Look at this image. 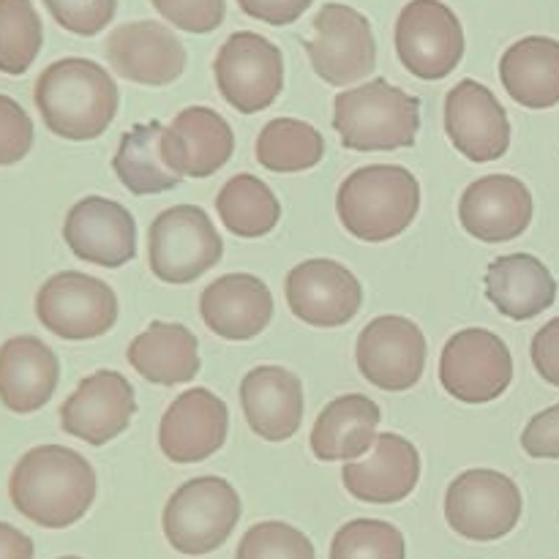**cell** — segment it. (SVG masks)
<instances>
[{
  "label": "cell",
  "mask_w": 559,
  "mask_h": 559,
  "mask_svg": "<svg viewBox=\"0 0 559 559\" xmlns=\"http://www.w3.org/2000/svg\"><path fill=\"white\" fill-rule=\"evenodd\" d=\"M11 506L44 530L80 522L96 500V473L85 456L63 445L31 448L9 478Z\"/></svg>",
  "instance_id": "1"
},
{
  "label": "cell",
  "mask_w": 559,
  "mask_h": 559,
  "mask_svg": "<svg viewBox=\"0 0 559 559\" xmlns=\"http://www.w3.org/2000/svg\"><path fill=\"white\" fill-rule=\"evenodd\" d=\"M44 126L71 142L102 136L118 115L120 93L104 66L87 58H63L38 74L33 91Z\"/></svg>",
  "instance_id": "2"
},
{
  "label": "cell",
  "mask_w": 559,
  "mask_h": 559,
  "mask_svg": "<svg viewBox=\"0 0 559 559\" xmlns=\"http://www.w3.org/2000/svg\"><path fill=\"white\" fill-rule=\"evenodd\" d=\"M344 229L366 243L399 238L420 211V183L407 167L369 164L347 175L336 194Z\"/></svg>",
  "instance_id": "3"
},
{
  "label": "cell",
  "mask_w": 559,
  "mask_h": 559,
  "mask_svg": "<svg viewBox=\"0 0 559 559\" xmlns=\"http://www.w3.org/2000/svg\"><path fill=\"white\" fill-rule=\"evenodd\" d=\"M333 129L347 151L385 153L413 147L420 129V98L377 76L338 93L333 102Z\"/></svg>",
  "instance_id": "4"
},
{
  "label": "cell",
  "mask_w": 559,
  "mask_h": 559,
  "mask_svg": "<svg viewBox=\"0 0 559 559\" xmlns=\"http://www.w3.org/2000/svg\"><path fill=\"white\" fill-rule=\"evenodd\" d=\"M240 497L216 475L186 480L164 506V535L186 557H202L224 546L240 522Z\"/></svg>",
  "instance_id": "5"
},
{
  "label": "cell",
  "mask_w": 559,
  "mask_h": 559,
  "mask_svg": "<svg viewBox=\"0 0 559 559\" xmlns=\"http://www.w3.org/2000/svg\"><path fill=\"white\" fill-rule=\"evenodd\" d=\"M224 240L197 205L158 213L147 229V265L164 284H191L222 262Z\"/></svg>",
  "instance_id": "6"
},
{
  "label": "cell",
  "mask_w": 559,
  "mask_h": 559,
  "mask_svg": "<svg viewBox=\"0 0 559 559\" xmlns=\"http://www.w3.org/2000/svg\"><path fill=\"white\" fill-rule=\"evenodd\" d=\"M36 317L49 333L66 342H87L112 331L118 322V295L102 278L60 271L38 289Z\"/></svg>",
  "instance_id": "7"
},
{
  "label": "cell",
  "mask_w": 559,
  "mask_h": 559,
  "mask_svg": "<svg viewBox=\"0 0 559 559\" xmlns=\"http://www.w3.org/2000/svg\"><path fill=\"white\" fill-rule=\"evenodd\" d=\"M522 491L497 469H467L445 495V519L456 535L478 544L506 538L522 519Z\"/></svg>",
  "instance_id": "8"
},
{
  "label": "cell",
  "mask_w": 559,
  "mask_h": 559,
  "mask_svg": "<svg viewBox=\"0 0 559 559\" xmlns=\"http://www.w3.org/2000/svg\"><path fill=\"white\" fill-rule=\"evenodd\" d=\"M396 55L426 82L445 80L464 58V27L442 0H409L396 20Z\"/></svg>",
  "instance_id": "9"
},
{
  "label": "cell",
  "mask_w": 559,
  "mask_h": 559,
  "mask_svg": "<svg viewBox=\"0 0 559 559\" xmlns=\"http://www.w3.org/2000/svg\"><path fill=\"white\" fill-rule=\"evenodd\" d=\"M213 74L229 107L243 115L262 112L284 87L282 49L260 33L238 31L218 49Z\"/></svg>",
  "instance_id": "10"
},
{
  "label": "cell",
  "mask_w": 559,
  "mask_h": 559,
  "mask_svg": "<svg viewBox=\"0 0 559 559\" xmlns=\"http://www.w3.org/2000/svg\"><path fill=\"white\" fill-rule=\"evenodd\" d=\"M311 38L306 41L317 76L328 85H355L377 66V41L369 20L344 3H325L314 16Z\"/></svg>",
  "instance_id": "11"
},
{
  "label": "cell",
  "mask_w": 559,
  "mask_h": 559,
  "mask_svg": "<svg viewBox=\"0 0 559 559\" xmlns=\"http://www.w3.org/2000/svg\"><path fill=\"white\" fill-rule=\"evenodd\" d=\"M440 382L464 404L495 402L513 382L511 349L486 328L459 331L442 349Z\"/></svg>",
  "instance_id": "12"
},
{
  "label": "cell",
  "mask_w": 559,
  "mask_h": 559,
  "mask_svg": "<svg viewBox=\"0 0 559 559\" xmlns=\"http://www.w3.org/2000/svg\"><path fill=\"white\" fill-rule=\"evenodd\" d=\"M355 360L360 374L380 391H409L424 377L426 336L407 317H377L360 331Z\"/></svg>",
  "instance_id": "13"
},
{
  "label": "cell",
  "mask_w": 559,
  "mask_h": 559,
  "mask_svg": "<svg viewBox=\"0 0 559 559\" xmlns=\"http://www.w3.org/2000/svg\"><path fill=\"white\" fill-rule=\"evenodd\" d=\"M289 311L314 328H342L364 306V287L353 271L333 260H306L284 282Z\"/></svg>",
  "instance_id": "14"
},
{
  "label": "cell",
  "mask_w": 559,
  "mask_h": 559,
  "mask_svg": "<svg viewBox=\"0 0 559 559\" xmlns=\"http://www.w3.org/2000/svg\"><path fill=\"white\" fill-rule=\"evenodd\" d=\"M134 413L136 396L131 382L118 371L102 369L85 377L66 399L60 407V426L66 435L102 448L129 429Z\"/></svg>",
  "instance_id": "15"
},
{
  "label": "cell",
  "mask_w": 559,
  "mask_h": 559,
  "mask_svg": "<svg viewBox=\"0 0 559 559\" xmlns=\"http://www.w3.org/2000/svg\"><path fill=\"white\" fill-rule=\"evenodd\" d=\"M445 131L469 162H497L511 147V120L495 93L475 80H462L448 91Z\"/></svg>",
  "instance_id": "16"
},
{
  "label": "cell",
  "mask_w": 559,
  "mask_h": 559,
  "mask_svg": "<svg viewBox=\"0 0 559 559\" xmlns=\"http://www.w3.org/2000/svg\"><path fill=\"white\" fill-rule=\"evenodd\" d=\"M71 254L98 267H120L136 257V222L120 202L85 197L63 222Z\"/></svg>",
  "instance_id": "17"
},
{
  "label": "cell",
  "mask_w": 559,
  "mask_h": 559,
  "mask_svg": "<svg viewBox=\"0 0 559 559\" xmlns=\"http://www.w3.org/2000/svg\"><path fill=\"white\" fill-rule=\"evenodd\" d=\"M107 60L123 80L162 87L183 74L186 47L162 22H126L109 33Z\"/></svg>",
  "instance_id": "18"
},
{
  "label": "cell",
  "mask_w": 559,
  "mask_h": 559,
  "mask_svg": "<svg viewBox=\"0 0 559 559\" xmlns=\"http://www.w3.org/2000/svg\"><path fill=\"white\" fill-rule=\"evenodd\" d=\"M229 409L207 388L183 391L164 413L158 448L175 464L205 462L227 440Z\"/></svg>",
  "instance_id": "19"
},
{
  "label": "cell",
  "mask_w": 559,
  "mask_h": 559,
  "mask_svg": "<svg viewBox=\"0 0 559 559\" xmlns=\"http://www.w3.org/2000/svg\"><path fill=\"white\" fill-rule=\"evenodd\" d=\"M233 126L211 107H186L162 131V158L180 178H211L233 158Z\"/></svg>",
  "instance_id": "20"
},
{
  "label": "cell",
  "mask_w": 559,
  "mask_h": 559,
  "mask_svg": "<svg viewBox=\"0 0 559 559\" xmlns=\"http://www.w3.org/2000/svg\"><path fill=\"white\" fill-rule=\"evenodd\" d=\"M533 211V194L522 180L513 175H486L462 194L459 222L484 243H506L527 233Z\"/></svg>",
  "instance_id": "21"
},
{
  "label": "cell",
  "mask_w": 559,
  "mask_h": 559,
  "mask_svg": "<svg viewBox=\"0 0 559 559\" xmlns=\"http://www.w3.org/2000/svg\"><path fill=\"white\" fill-rule=\"evenodd\" d=\"M344 489L360 502L393 506L407 500L420 480L418 448L402 435H380L374 453L364 462H347L342 469Z\"/></svg>",
  "instance_id": "22"
},
{
  "label": "cell",
  "mask_w": 559,
  "mask_h": 559,
  "mask_svg": "<svg viewBox=\"0 0 559 559\" xmlns=\"http://www.w3.org/2000/svg\"><path fill=\"white\" fill-rule=\"evenodd\" d=\"M200 314L216 336L249 342L271 325L273 295L251 273H227L202 289Z\"/></svg>",
  "instance_id": "23"
},
{
  "label": "cell",
  "mask_w": 559,
  "mask_h": 559,
  "mask_svg": "<svg viewBox=\"0 0 559 559\" xmlns=\"http://www.w3.org/2000/svg\"><path fill=\"white\" fill-rule=\"evenodd\" d=\"M240 404L251 431L267 442H284L304 424V385L282 366L251 369L240 382Z\"/></svg>",
  "instance_id": "24"
},
{
  "label": "cell",
  "mask_w": 559,
  "mask_h": 559,
  "mask_svg": "<svg viewBox=\"0 0 559 559\" xmlns=\"http://www.w3.org/2000/svg\"><path fill=\"white\" fill-rule=\"evenodd\" d=\"M60 364L36 336H14L0 347V404L9 413H38L55 396Z\"/></svg>",
  "instance_id": "25"
},
{
  "label": "cell",
  "mask_w": 559,
  "mask_h": 559,
  "mask_svg": "<svg viewBox=\"0 0 559 559\" xmlns=\"http://www.w3.org/2000/svg\"><path fill=\"white\" fill-rule=\"evenodd\" d=\"M486 298L508 320H533L557 298V282L549 267L533 254L500 257L486 271Z\"/></svg>",
  "instance_id": "26"
},
{
  "label": "cell",
  "mask_w": 559,
  "mask_h": 559,
  "mask_svg": "<svg viewBox=\"0 0 559 559\" xmlns=\"http://www.w3.org/2000/svg\"><path fill=\"white\" fill-rule=\"evenodd\" d=\"M382 413L369 396L347 393L328 404L311 429V453L320 462H353L377 442Z\"/></svg>",
  "instance_id": "27"
},
{
  "label": "cell",
  "mask_w": 559,
  "mask_h": 559,
  "mask_svg": "<svg viewBox=\"0 0 559 559\" xmlns=\"http://www.w3.org/2000/svg\"><path fill=\"white\" fill-rule=\"evenodd\" d=\"M131 369L153 385H183L200 374L194 333L178 322H151L126 349Z\"/></svg>",
  "instance_id": "28"
},
{
  "label": "cell",
  "mask_w": 559,
  "mask_h": 559,
  "mask_svg": "<svg viewBox=\"0 0 559 559\" xmlns=\"http://www.w3.org/2000/svg\"><path fill=\"white\" fill-rule=\"evenodd\" d=\"M500 80L508 96L527 109L559 104V41L527 36L511 44L500 60Z\"/></svg>",
  "instance_id": "29"
},
{
  "label": "cell",
  "mask_w": 559,
  "mask_h": 559,
  "mask_svg": "<svg viewBox=\"0 0 559 559\" xmlns=\"http://www.w3.org/2000/svg\"><path fill=\"white\" fill-rule=\"evenodd\" d=\"M162 131L164 126L158 120H151V123L131 126L120 136L118 153L112 158V169L131 194H162V191L175 189L183 180L164 164Z\"/></svg>",
  "instance_id": "30"
},
{
  "label": "cell",
  "mask_w": 559,
  "mask_h": 559,
  "mask_svg": "<svg viewBox=\"0 0 559 559\" xmlns=\"http://www.w3.org/2000/svg\"><path fill=\"white\" fill-rule=\"evenodd\" d=\"M216 211L224 227L238 238H262L276 229L282 202L257 175H235L218 191Z\"/></svg>",
  "instance_id": "31"
},
{
  "label": "cell",
  "mask_w": 559,
  "mask_h": 559,
  "mask_svg": "<svg viewBox=\"0 0 559 559\" xmlns=\"http://www.w3.org/2000/svg\"><path fill=\"white\" fill-rule=\"evenodd\" d=\"M257 162L271 173H304L325 156V140L311 123L298 118H276L257 136Z\"/></svg>",
  "instance_id": "32"
},
{
  "label": "cell",
  "mask_w": 559,
  "mask_h": 559,
  "mask_svg": "<svg viewBox=\"0 0 559 559\" xmlns=\"http://www.w3.org/2000/svg\"><path fill=\"white\" fill-rule=\"evenodd\" d=\"M44 44L41 16L33 0H0V71L25 74Z\"/></svg>",
  "instance_id": "33"
},
{
  "label": "cell",
  "mask_w": 559,
  "mask_h": 559,
  "mask_svg": "<svg viewBox=\"0 0 559 559\" xmlns=\"http://www.w3.org/2000/svg\"><path fill=\"white\" fill-rule=\"evenodd\" d=\"M331 559H407V544L391 522L355 519L333 538Z\"/></svg>",
  "instance_id": "34"
},
{
  "label": "cell",
  "mask_w": 559,
  "mask_h": 559,
  "mask_svg": "<svg viewBox=\"0 0 559 559\" xmlns=\"http://www.w3.org/2000/svg\"><path fill=\"white\" fill-rule=\"evenodd\" d=\"M235 559H317L300 530L284 522H260L240 538Z\"/></svg>",
  "instance_id": "35"
},
{
  "label": "cell",
  "mask_w": 559,
  "mask_h": 559,
  "mask_svg": "<svg viewBox=\"0 0 559 559\" xmlns=\"http://www.w3.org/2000/svg\"><path fill=\"white\" fill-rule=\"evenodd\" d=\"M52 20L74 36H98L115 20L118 0H44Z\"/></svg>",
  "instance_id": "36"
},
{
  "label": "cell",
  "mask_w": 559,
  "mask_h": 559,
  "mask_svg": "<svg viewBox=\"0 0 559 559\" xmlns=\"http://www.w3.org/2000/svg\"><path fill=\"white\" fill-rule=\"evenodd\" d=\"M153 9L186 33H213L227 16V0H151Z\"/></svg>",
  "instance_id": "37"
},
{
  "label": "cell",
  "mask_w": 559,
  "mask_h": 559,
  "mask_svg": "<svg viewBox=\"0 0 559 559\" xmlns=\"http://www.w3.org/2000/svg\"><path fill=\"white\" fill-rule=\"evenodd\" d=\"M33 120L20 102L0 93V167L22 162L33 147Z\"/></svg>",
  "instance_id": "38"
},
{
  "label": "cell",
  "mask_w": 559,
  "mask_h": 559,
  "mask_svg": "<svg viewBox=\"0 0 559 559\" xmlns=\"http://www.w3.org/2000/svg\"><path fill=\"white\" fill-rule=\"evenodd\" d=\"M522 448L533 459H559V404L530 420L522 435Z\"/></svg>",
  "instance_id": "39"
},
{
  "label": "cell",
  "mask_w": 559,
  "mask_h": 559,
  "mask_svg": "<svg viewBox=\"0 0 559 559\" xmlns=\"http://www.w3.org/2000/svg\"><path fill=\"white\" fill-rule=\"evenodd\" d=\"M314 0H238L240 11L251 20L267 22V25H293Z\"/></svg>",
  "instance_id": "40"
},
{
  "label": "cell",
  "mask_w": 559,
  "mask_h": 559,
  "mask_svg": "<svg viewBox=\"0 0 559 559\" xmlns=\"http://www.w3.org/2000/svg\"><path fill=\"white\" fill-rule=\"evenodd\" d=\"M533 364L538 369V374L544 377L549 385L559 388V317L551 322H546L533 338Z\"/></svg>",
  "instance_id": "41"
},
{
  "label": "cell",
  "mask_w": 559,
  "mask_h": 559,
  "mask_svg": "<svg viewBox=\"0 0 559 559\" xmlns=\"http://www.w3.org/2000/svg\"><path fill=\"white\" fill-rule=\"evenodd\" d=\"M33 540L11 524L0 522V559H33Z\"/></svg>",
  "instance_id": "42"
},
{
  "label": "cell",
  "mask_w": 559,
  "mask_h": 559,
  "mask_svg": "<svg viewBox=\"0 0 559 559\" xmlns=\"http://www.w3.org/2000/svg\"><path fill=\"white\" fill-rule=\"evenodd\" d=\"M60 559H82V557H60Z\"/></svg>",
  "instance_id": "43"
}]
</instances>
